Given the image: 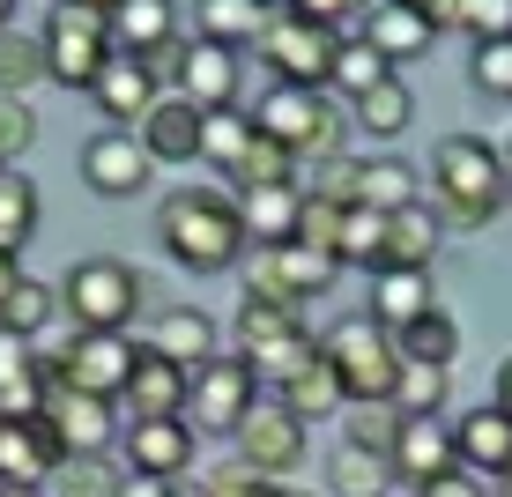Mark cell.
Segmentation results:
<instances>
[{"label": "cell", "mask_w": 512, "mask_h": 497, "mask_svg": "<svg viewBox=\"0 0 512 497\" xmlns=\"http://www.w3.org/2000/svg\"><path fill=\"white\" fill-rule=\"evenodd\" d=\"M156 97H164V82H156L134 52H112V60H104V75L90 82V104L104 112V127H141V112H149Z\"/></svg>", "instance_id": "d6986e66"}, {"label": "cell", "mask_w": 512, "mask_h": 497, "mask_svg": "<svg viewBox=\"0 0 512 497\" xmlns=\"http://www.w3.org/2000/svg\"><path fill=\"white\" fill-rule=\"evenodd\" d=\"M305 431H312V423H297L282 401H260L253 416L231 431L238 438V468L245 475H268V483H290V475L305 468V446H312Z\"/></svg>", "instance_id": "30bf717a"}, {"label": "cell", "mask_w": 512, "mask_h": 497, "mask_svg": "<svg viewBox=\"0 0 512 497\" xmlns=\"http://www.w3.org/2000/svg\"><path fill=\"white\" fill-rule=\"evenodd\" d=\"M52 319H60V290L38 275H15V290L0 297V327L23 334V342H38V334H52Z\"/></svg>", "instance_id": "836d02e7"}, {"label": "cell", "mask_w": 512, "mask_h": 497, "mask_svg": "<svg viewBox=\"0 0 512 497\" xmlns=\"http://www.w3.org/2000/svg\"><path fill=\"white\" fill-rule=\"evenodd\" d=\"M260 386H268V379H260L245 357H223V349H216L208 364L186 371V423L201 438H231L238 423L260 408Z\"/></svg>", "instance_id": "8992f818"}, {"label": "cell", "mask_w": 512, "mask_h": 497, "mask_svg": "<svg viewBox=\"0 0 512 497\" xmlns=\"http://www.w3.org/2000/svg\"><path fill=\"white\" fill-rule=\"evenodd\" d=\"M0 497H38V490H30V483H0Z\"/></svg>", "instance_id": "6f0895ef"}, {"label": "cell", "mask_w": 512, "mask_h": 497, "mask_svg": "<svg viewBox=\"0 0 512 497\" xmlns=\"http://www.w3.org/2000/svg\"><path fill=\"white\" fill-rule=\"evenodd\" d=\"M305 349H312V327L297 319V305H275V297L245 290V305H238V357L253 364L260 379H282Z\"/></svg>", "instance_id": "9c48e42d"}, {"label": "cell", "mask_w": 512, "mask_h": 497, "mask_svg": "<svg viewBox=\"0 0 512 497\" xmlns=\"http://www.w3.org/2000/svg\"><path fill=\"white\" fill-rule=\"evenodd\" d=\"M15 275H23V268H15V253H0V297L15 290Z\"/></svg>", "instance_id": "db71d44e"}, {"label": "cell", "mask_w": 512, "mask_h": 497, "mask_svg": "<svg viewBox=\"0 0 512 497\" xmlns=\"http://www.w3.org/2000/svg\"><path fill=\"white\" fill-rule=\"evenodd\" d=\"M30 141H38V104L30 97H0V156L15 164Z\"/></svg>", "instance_id": "ee69618b"}, {"label": "cell", "mask_w": 512, "mask_h": 497, "mask_svg": "<svg viewBox=\"0 0 512 497\" xmlns=\"http://www.w3.org/2000/svg\"><path fill=\"white\" fill-rule=\"evenodd\" d=\"M490 408H505V416H512V357L498 364V394H490Z\"/></svg>", "instance_id": "f5cc1de1"}, {"label": "cell", "mask_w": 512, "mask_h": 497, "mask_svg": "<svg viewBox=\"0 0 512 497\" xmlns=\"http://www.w3.org/2000/svg\"><path fill=\"white\" fill-rule=\"evenodd\" d=\"M431 305H438L431 268H379V275H372V319H379L386 334L409 327V319H423Z\"/></svg>", "instance_id": "83f0119b"}, {"label": "cell", "mask_w": 512, "mask_h": 497, "mask_svg": "<svg viewBox=\"0 0 512 497\" xmlns=\"http://www.w3.org/2000/svg\"><path fill=\"white\" fill-rule=\"evenodd\" d=\"M423 497H490L483 490V475H468V468H446V475H431V483H416Z\"/></svg>", "instance_id": "681fc988"}, {"label": "cell", "mask_w": 512, "mask_h": 497, "mask_svg": "<svg viewBox=\"0 0 512 497\" xmlns=\"http://www.w3.org/2000/svg\"><path fill=\"white\" fill-rule=\"evenodd\" d=\"M386 75H394V67H386L379 52L364 45L357 30H349V38L334 45V67H327V90H342V97H364V90H379Z\"/></svg>", "instance_id": "ab89813d"}, {"label": "cell", "mask_w": 512, "mask_h": 497, "mask_svg": "<svg viewBox=\"0 0 512 497\" xmlns=\"http://www.w3.org/2000/svg\"><path fill=\"white\" fill-rule=\"evenodd\" d=\"M297 171H305V164H297V156L282 149V141L253 134V149H245V164L231 171V193H238V186H297Z\"/></svg>", "instance_id": "b9f144b4"}, {"label": "cell", "mask_w": 512, "mask_h": 497, "mask_svg": "<svg viewBox=\"0 0 512 497\" xmlns=\"http://www.w3.org/2000/svg\"><path fill=\"white\" fill-rule=\"evenodd\" d=\"M119 497H171V483H156V475H127Z\"/></svg>", "instance_id": "816d5d0a"}, {"label": "cell", "mask_w": 512, "mask_h": 497, "mask_svg": "<svg viewBox=\"0 0 512 497\" xmlns=\"http://www.w3.org/2000/svg\"><path fill=\"white\" fill-rule=\"evenodd\" d=\"M468 82L483 97H505L512 104V38H490V45H475V60H468Z\"/></svg>", "instance_id": "7bdbcfd3"}, {"label": "cell", "mask_w": 512, "mask_h": 497, "mask_svg": "<svg viewBox=\"0 0 512 497\" xmlns=\"http://www.w3.org/2000/svg\"><path fill=\"white\" fill-rule=\"evenodd\" d=\"M268 0H193V38L208 45H260V30H268Z\"/></svg>", "instance_id": "f1b7e54d"}, {"label": "cell", "mask_w": 512, "mask_h": 497, "mask_svg": "<svg viewBox=\"0 0 512 497\" xmlns=\"http://www.w3.org/2000/svg\"><path fill=\"white\" fill-rule=\"evenodd\" d=\"M253 134L282 141L297 164L342 149V97L334 90H297V82H268V97L253 104Z\"/></svg>", "instance_id": "3957f363"}, {"label": "cell", "mask_w": 512, "mask_h": 497, "mask_svg": "<svg viewBox=\"0 0 512 497\" xmlns=\"http://www.w3.org/2000/svg\"><path fill=\"white\" fill-rule=\"evenodd\" d=\"M394 349L401 364H461V319H453L446 305H431L423 319H409V327H394Z\"/></svg>", "instance_id": "f546056e"}, {"label": "cell", "mask_w": 512, "mask_h": 497, "mask_svg": "<svg viewBox=\"0 0 512 497\" xmlns=\"http://www.w3.org/2000/svg\"><path fill=\"white\" fill-rule=\"evenodd\" d=\"M245 149H253V112H238V104H223V112H201V164H216L223 179L245 164Z\"/></svg>", "instance_id": "d590c367"}, {"label": "cell", "mask_w": 512, "mask_h": 497, "mask_svg": "<svg viewBox=\"0 0 512 497\" xmlns=\"http://www.w3.org/2000/svg\"><path fill=\"white\" fill-rule=\"evenodd\" d=\"M134 349H141L134 334H90V327H75L52 379H60V386H82V394L119 401V386H127V371H134Z\"/></svg>", "instance_id": "4fadbf2b"}, {"label": "cell", "mask_w": 512, "mask_h": 497, "mask_svg": "<svg viewBox=\"0 0 512 497\" xmlns=\"http://www.w3.org/2000/svg\"><path fill=\"white\" fill-rule=\"evenodd\" d=\"M171 497H208V490L193 483V475H179V483H171Z\"/></svg>", "instance_id": "11a10c76"}, {"label": "cell", "mask_w": 512, "mask_h": 497, "mask_svg": "<svg viewBox=\"0 0 512 497\" xmlns=\"http://www.w3.org/2000/svg\"><path fill=\"white\" fill-rule=\"evenodd\" d=\"M245 290L253 297H275V305H312V297L334 290V275H342V260H327L320 245L305 238H282V245H245Z\"/></svg>", "instance_id": "52a82bcc"}, {"label": "cell", "mask_w": 512, "mask_h": 497, "mask_svg": "<svg viewBox=\"0 0 512 497\" xmlns=\"http://www.w3.org/2000/svg\"><path fill=\"white\" fill-rule=\"evenodd\" d=\"M334 497H386L394 490V453H379V446H357V438H342L334 446Z\"/></svg>", "instance_id": "d6a6232c"}, {"label": "cell", "mask_w": 512, "mask_h": 497, "mask_svg": "<svg viewBox=\"0 0 512 497\" xmlns=\"http://www.w3.org/2000/svg\"><path fill=\"white\" fill-rule=\"evenodd\" d=\"M498 156H505V171H512V134H505V149H498Z\"/></svg>", "instance_id": "94428289"}, {"label": "cell", "mask_w": 512, "mask_h": 497, "mask_svg": "<svg viewBox=\"0 0 512 497\" xmlns=\"http://www.w3.org/2000/svg\"><path fill=\"white\" fill-rule=\"evenodd\" d=\"M238 223H245V245H282L297 238L305 223V186H238Z\"/></svg>", "instance_id": "603a6c76"}, {"label": "cell", "mask_w": 512, "mask_h": 497, "mask_svg": "<svg viewBox=\"0 0 512 497\" xmlns=\"http://www.w3.org/2000/svg\"><path fill=\"white\" fill-rule=\"evenodd\" d=\"M505 186H512V171H505L498 141H483V134H446V141L431 149V201H438V223H446V230H483V223H498V216H505Z\"/></svg>", "instance_id": "6da1fadb"}, {"label": "cell", "mask_w": 512, "mask_h": 497, "mask_svg": "<svg viewBox=\"0 0 512 497\" xmlns=\"http://www.w3.org/2000/svg\"><path fill=\"white\" fill-rule=\"evenodd\" d=\"M386 408H394V416H438V408H446V364H401Z\"/></svg>", "instance_id": "60d3db41"}, {"label": "cell", "mask_w": 512, "mask_h": 497, "mask_svg": "<svg viewBox=\"0 0 512 497\" xmlns=\"http://www.w3.org/2000/svg\"><path fill=\"white\" fill-rule=\"evenodd\" d=\"M275 401L290 408L297 423H327V416H342V408H349V394H342V379H334V364H327L320 342H312L305 357L275 379Z\"/></svg>", "instance_id": "ac0fdd59"}, {"label": "cell", "mask_w": 512, "mask_h": 497, "mask_svg": "<svg viewBox=\"0 0 512 497\" xmlns=\"http://www.w3.org/2000/svg\"><path fill=\"white\" fill-rule=\"evenodd\" d=\"M349 119H357L364 134H379V141H394L401 127L416 119V97H409V82L401 75H386L379 90H364V97H349Z\"/></svg>", "instance_id": "8d00e7d4"}, {"label": "cell", "mask_w": 512, "mask_h": 497, "mask_svg": "<svg viewBox=\"0 0 512 497\" xmlns=\"http://www.w3.org/2000/svg\"><path fill=\"white\" fill-rule=\"evenodd\" d=\"M394 431H401V416L386 401L357 408V423H349V438H357V446H379V453H394Z\"/></svg>", "instance_id": "7dc6e473"}, {"label": "cell", "mask_w": 512, "mask_h": 497, "mask_svg": "<svg viewBox=\"0 0 512 497\" xmlns=\"http://www.w3.org/2000/svg\"><path fill=\"white\" fill-rule=\"evenodd\" d=\"M0 171H8V156H0Z\"/></svg>", "instance_id": "6125c7cd"}, {"label": "cell", "mask_w": 512, "mask_h": 497, "mask_svg": "<svg viewBox=\"0 0 512 497\" xmlns=\"http://www.w3.org/2000/svg\"><path fill=\"white\" fill-rule=\"evenodd\" d=\"M156 238H164V253L179 260L193 275H223L245 260V223H238V201L216 186H186L164 201V216H156Z\"/></svg>", "instance_id": "7a4b0ae2"}, {"label": "cell", "mask_w": 512, "mask_h": 497, "mask_svg": "<svg viewBox=\"0 0 512 497\" xmlns=\"http://www.w3.org/2000/svg\"><path fill=\"white\" fill-rule=\"evenodd\" d=\"M60 312L67 327H90V334H127V319L141 312V275L119 253H90L75 260L60 282Z\"/></svg>", "instance_id": "277c9868"}, {"label": "cell", "mask_w": 512, "mask_h": 497, "mask_svg": "<svg viewBox=\"0 0 512 497\" xmlns=\"http://www.w3.org/2000/svg\"><path fill=\"white\" fill-rule=\"evenodd\" d=\"M409 8H416V0H409Z\"/></svg>", "instance_id": "be15d7a7"}, {"label": "cell", "mask_w": 512, "mask_h": 497, "mask_svg": "<svg viewBox=\"0 0 512 497\" xmlns=\"http://www.w3.org/2000/svg\"><path fill=\"white\" fill-rule=\"evenodd\" d=\"M179 97L201 104V112H223L238 104V52L231 45H208V38H186V60H179Z\"/></svg>", "instance_id": "44dd1931"}, {"label": "cell", "mask_w": 512, "mask_h": 497, "mask_svg": "<svg viewBox=\"0 0 512 497\" xmlns=\"http://www.w3.org/2000/svg\"><path fill=\"white\" fill-rule=\"evenodd\" d=\"M282 8H290L297 23H312V30H334V38H349V23L364 15V0H282Z\"/></svg>", "instance_id": "f6af8a7d"}, {"label": "cell", "mask_w": 512, "mask_h": 497, "mask_svg": "<svg viewBox=\"0 0 512 497\" xmlns=\"http://www.w3.org/2000/svg\"><path fill=\"white\" fill-rule=\"evenodd\" d=\"M461 468V453H453V431L438 416H401L394 431V483L409 475V483H431V475Z\"/></svg>", "instance_id": "cb8c5ba5"}, {"label": "cell", "mask_w": 512, "mask_h": 497, "mask_svg": "<svg viewBox=\"0 0 512 497\" xmlns=\"http://www.w3.org/2000/svg\"><path fill=\"white\" fill-rule=\"evenodd\" d=\"M453 453H461V468L468 475H498L512 468V416L505 408H468L461 423H453Z\"/></svg>", "instance_id": "d4e9b609"}, {"label": "cell", "mask_w": 512, "mask_h": 497, "mask_svg": "<svg viewBox=\"0 0 512 497\" xmlns=\"http://www.w3.org/2000/svg\"><path fill=\"white\" fill-rule=\"evenodd\" d=\"M149 179H156V164L127 127H97L82 141V186L104 193V201H134V193H149Z\"/></svg>", "instance_id": "5bb4252c"}, {"label": "cell", "mask_w": 512, "mask_h": 497, "mask_svg": "<svg viewBox=\"0 0 512 497\" xmlns=\"http://www.w3.org/2000/svg\"><path fill=\"white\" fill-rule=\"evenodd\" d=\"M438 245H446V223H438L431 201H409L386 216V268H431Z\"/></svg>", "instance_id": "4316f807"}, {"label": "cell", "mask_w": 512, "mask_h": 497, "mask_svg": "<svg viewBox=\"0 0 512 497\" xmlns=\"http://www.w3.org/2000/svg\"><path fill=\"white\" fill-rule=\"evenodd\" d=\"M468 38L490 45V38H512V0H468Z\"/></svg>", "instance_id": "c3c4849f"}, {"label": "cell", "mask_w": 512, "mask_h": 497, "mask_svg": "<svg viewBox=\"0 0 512 497\" xmlns=\"http://www.w3.org/2000/svg\"><path fill=\"white\" fill-rule=\"evenodd\" d=\"M357 38L372 45L386 67H401V60H423V52L438 45V30L423 23V15L409 8V0H379V8L364 15V23H357Z\"/></svg>", "instance_id": "7402d4cb"}, {"label": "cell", "mask_w": 512, "mask_h": 497, "mask_svg": "<svg viewBox=\"0 0 512 497\" xmlns=\"http://www.w3.org/2000/svg\"><path fill=\"white\" fill-rule=\"evenodd\" d=\"M38 179H30V171H0V253H23L30 238H38Z\"/></svg>", "instance_id": "e575fe53"}, {"label": "cell", "mask_w": 512, "mask_h": 497, "mask_svg": "<svg viewBox=\"0 0 512 497\" xmlns=\"http://www.w3.org/2000/svg\"><path fill=\"white\" fill-rule=\"evenodd\" d=\"M119 483H127V460H112V453H67L60 475H52L60 497H119Z\"/></svg>", "instance_id": "74e56055"}, {"label": "cell", "mask_w": 512, "mask_h": 497, "mask_svg": "<svg viewBox=\"0 0 512 497\" xmlns=\"http://www.w3.org/2000/svg\"><path fill=\"white\" fill-rule=\"evenodd\" d=\"M141 149H149V164H201V104L186 97H156L149 112H141Z\"/></svg>", "instance_id": "ffe728a7"}, {"label": "cell", "mask_w": 512, "mask_h": 497, "mask_svg": "<svg viewBox=\"0 0 512 497\" xmlns=\"http://www.w3.org/2000/svg\"><path fill=\"white\" fill-rule=\"evenodd\" d=\"M320 349H327L334 379H342L349 408L394 401V379H401V349H394V334H386L372 312H364V319H342V327H334Z\"/></svg>", "instance_id": "5b68a950"}, {"label": "cell", "mask_w": 512, "mask_h": 497, "mask_svg": "<svg viewBox=\"0 0 512 497\" xmlns=\"http://www.w3.org/2000/svg\"><path fill=\"white\" fill-rule=\"evenodd\" d=\"M149 349H156V357H171L179 371L208 364V357H216V312H201V305H164V312H156Z\"/></svg>", "instance_id": "484cf974"}, {"label": "cell", "mask_w": 512, "mask_h": 497, "mask_svg": "<svg viewBox=\"0 0 512 497\" xmlns=\"http://www.w3.org/2000/svg\"><path fill=\"white\" fill-rule=\"evenodd\" d=\"M60 431H52L45 416H0V483H30V490H45L52 475H60Z\"/></svg>", "instance_id": "2e32d148"}, {"label": "cell", "mask_w": 512, "mask_h": 497, "mask_svg": "<svg viewBox=\"0 0 512 497\" xmlns=\"http://www.w3.org/2000/svg\"><path fill=\"white\" fill-rule=\"evenodd\" d=\"M119 416H127V423H141V416H186V371L141 342L127 386H119Z\"/></svg>", "instance_id": "e0dca14e"}, {"label": "cell", "mask_w": 512, "mask_h": 497, "mask_svg": "<svg viewBox=\"0 0 512 497\" xmlns=\"http://www.w3.org/2000/svg\"><path fill=\"white\" fill-rule=\"evenodd\" d=\"M193 446H201V431H193L186 416H141V423L119 431V460H127V475H156V483L193 475Z\"/></svg>", "instance_id": "7c38bea8"}, {"label": "cell", "mask_w": 512, "mask_h": 497, "mask_svg": "<svg viewBox=\"0 0 512 497\" xmlns=\"http://www.w3.org/2000/svg\"><path fill=\"white\" fill-rule=\"evenodd\" d=\"M498 497H512V468H505V475H498Z\"/></svg>", "instance_id": "91938a15"}, {"label": "cell", "mask_w": 512, "mask_h": 497, "mask_svg": "<svg viewBox=\"0 0 512 497\" xmlns=\"http://www.w3.org/2000/svg\"><path fill=\"white\" fill-rule=\"evenodd\" d=\"M45 82V38H30V30H0V97H30Z\"/></svg>", "instance_id": "f35d334b"}, {"label": "cell", "mask_w": 512, "mask_h": 497, "mask_svg": "<svg viewBox=\"0 0 512 497\" xmlns=\"http://www.w3.org/2000/svg\"><path fill=\"white\" fill-rule=\"evenodd\" d=\"M349 201L372 208V216H394V208L416 201V171L401 164V156H364V164H357V186H349Z\"/></svg>", "instance_id": "1f68e13d"}, {"label": "cell", "mask_w": 512, "mask_h": 497, "mask_svg": "<svg viewBox=\"0 0 512 497\" xmlns=\"http://www.w3.org/2000/svg\"><path fill=\"white\" fill-rule=\"evenodd\" d=\"M23 379H38V342H23V334L0 327V394L23 386Z\"/></svg>", "instance_id": "bcb514c9"}, {"label": "cell", "mask_w": 512, "mask_h": 497, "mask_svg": "<svg viewBox=\"0 0 512 497\" xmlns=\"http://www.w3.org/2000/svg\"><path fill=\"white\" fill-rule=\"evenodd\" d=\"M15 23V0H0V30H8Z\"/></svg>", "instance_id": "680465c9"}, {"label": "cell", "mask_w": 512, "mask_h": 497, "mask_svg": "<svg viewBox=\"0 0 512 497\" xmlns=\"http://www.w3.org/2000/svg\"><path fill=\"white\" fill-rule=\"evenodd\" d=\"M67 8H90V15H112L119 0H67Z\"/></svg>", "instance_id": "9f6ffc18"}, {"label": "cell", "mask_w": 512, "mask_h": 497, "mask_svg": "<svg viewBox=\"0 0 512 497\" xmlns=\"http://www.w3.org/2000/svg\"><path fill=\"white\" fill-rule=\"evenodd\" d=\"M416 15H423L431 30H461V23H468V0H416Z\"/></svg>", "instance_id": "f907efd6"}, {"label": "cell", "mask_w": 512, "mask_h": 497, "mask_svg": "<svg viewBox=\"0 0 512 497\" xmlns=\"http://www.w3.org/2000/svg\"><path fill=\"white\" fill-rule=\"evenodd\" d=\"M45 423L60 431L67 453H112L119 446V401L82 394V386H60V379H52V394H45Z\"/></svg>", "instance_id": "9a60e30c"}, {"label": "cell", "mask_w": 512, "mask_h": 497, "mask_svg": "<svg viewBox=\"0 0 512 497\" xmlns=\"http://www.w3.org/2000/svg\"><path fill=\"white\" fill-rule=\"evenodd\" d=\"M112 23L90 8H67L60 0V15L45 23V82H60V90H82L90 97V82L104 75V60H112Z\"/></svg>", "instance_id": "ba28073f"}, {"label": "cell", "mask_w": 512, "mask_h": 497, "mask_svg": "<svg viewBox=\"0 0 512 497\" xmlns=\"http://www.w3.org/2000/svg\"><path fill=\"white\" fill-rule=\"evenodd\" d=\"M327 253L342 260V268H364V275H379V268H386V216H372V208H357V201H349L342 216H334V238H327Z\"/></svg>", "instance_id": "4dcf8cb0"}, {"label": "cell", "mask_w": 512, "mask_h": 497, "mask_svg": "<svg viewBox=\"0 0 512 497\" xmlns=\"http://www.w3.org/2000/svg\"><path fill=\"white\" fill-rule=\"evenodd\" d=\"M334 30H312L297 23L290 8L268 15V30H260V60H268L275 82H297V90H327V67H334Z\"/></svg>", "instance_id": "8fae6325"}]
</instances>
